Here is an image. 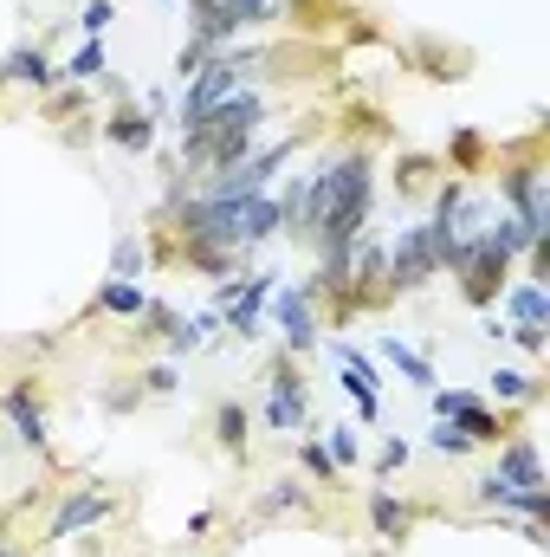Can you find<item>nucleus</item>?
I'll return each instance as SVG.
<instances>
[{"label": "nucleus", "instance_id": "obj_5", "mask_svg": "<svg viewBox=\"0 0 550 557\" xmlns=\"http://www.w3.org/2000/svg\"><path fill=\"white\" fill-rule=\"evenodd\" d=\"M311 421V396H304V376L291 363H273L266 370V428L273 434H298Z\"/></svg>", "mask_w": 550, "mask_h": 557}, {"label": "nucleus", "instance_id": "obj_3", "mask_svg": "<svg viewBox=\"0 0 550 557\" xmlns=\"http://www.w3.org/2000/svg\"><path fill=\"white\" fill-rule=\"evenodd\" d=\"M440 273V247H434V227L427 221H414L396 234V247L383 253V278H389V298L396 292H421L427 278Z\"/></svg>", "mask_w": 550, "mask_h": 557}, {"label": "nucleus", "instance_id": "obj_19", "mask_svg": "<svg viewBox=\"0 0 550 557\" xmlns=\"http://www.w3.org/2000/svg\"><path fill=\"white\" fill-rule=\"evenodd\" d=\"M486 383H492V396H499V403H538V376H532V370H518V363H499Z\"/></svg>", "mask_w": 550, "mask_h": 557}, {"label": "nucleus", "instance_id": "obj_31", "mask_svg": "<svg viewBox=\"0 0 550 557\" xmlns=\"http://www.w3.org/2000/svg\"><path fill=\"white\" fill-rule=\"evenodd\" d=\"M427 403H434V421H447L473 403V389H427Z\"/></svg>", "mask_w": 550, "mask_h": 557}, {"label": "nucleus", "instance_id": "obj_13", "mask_svg": "<svg viewBox=\"0 0 550 557\" xmlns=\"http://www.w3.org/2000/svg\"><path fill=\"white\" fill-rule=\"evenodd\" d=\"M370 532L389 539V545H402V539L414 532V506L396 499V493H370Z\"/></svg>", "mask_w": 550, "mask_h": 557}, {"label": "nucleus", "instance_id": "obj_18", "mask_svg": "<svg viewBox=\"0 0 550 557\" xmlns=\"http://www.w3.org/2000/svg\"><path fill=\"white\" fill-rule=\"evenodd\" d=\"M214 447L247 460V409H240V403H221V409H214Z\"/></svg>", "mask_w": 550, "mask_h": 557}, {"label": "nucleus", "instance_id": "obj_21", "mask_svg": "<svg viewBox=\"0 0 550 557\" xmlns=\"http://www.w3.org/2000/svg\"><path fill=\"white\" fill-rule=\"evenodd\" d=\"M447 162H453L460 182L479 175V162H486V137H479V131H453V137H447Z\"/></svg>", "mask_w": 550, "mask_h": 557}, {"label": "nucleus", "instance_id": "obj_6", "mask_svg": "<svg viewBox=\"0 0 550 557\" xmlns=\"http://www.w3.org/2000/svg\"><path fill=\"white\" fill-rule=\"evenodd\" d=\"M0 416L13 421V441H20V447L52 454V434H46V409H39V396H33V376H13V383L0 389Z\"/></svg>", "mask_w": 550, "mask_h": 557}, {"label": "nucleus", "instance_id": "obj_35", "mask_svg": "<svg viewBox=\"0 0 550 557\" xmlns=\"http://www.w3.org/2000/svg\"><path fill=\"white\" fill-rule=\"evenodd\" d=\"M427 169H434L427 156H409V162H402V188H421V182H427Z\"/></svg>", "mask_w": 550, "mask_h": 557}, {"label": "nucleus", "instance_id": "obj_20", "mask_svg": "<svg viewBox=\"0 0 550 557\" xmlns=\"http://www.w3.org/2000/svg\"><path fill=\"white\" fill-rule=\"evenodd\" d=\"M142 273H149V247H142L137 234H117V247H111V278L142 285Z\"/></svg>", "mask_w": 550, "mask_h": 557}, {"label": "nucleus", "instance_id": "obj_14", "mask_svg": "<svg viewBox=\"0 0 550 557\" xmlns=\"http://www.w3.org/2000/svg\"><path fill=\"white\" fill-rule=\"evenodd\" d=\"M142 305H149V292H142V285H130V278H104V285H98V298H91V318H130V324H137Z\"/></svg>", "mask_w": 550, "mask_h": 557}, {"label": "nucleus", "instance_id": "obj_12", "mask_svg": "<svg viewBox=\"0 0 550 557\" xmlns=\"http://www.w3.org/2000/svg\"><path fill=\"white\" fill-rule=\"evenodd\" d=\"M104 137L117 143V149H130V156H142V149H155V117L142 111V104H117L111 117H104Z\"/></svg>", "mask_w": 550, "mask_h": 557}, {"label": "nucleus", "instance_id": "obj_30", "mask_svg": "<svg viewBox=\"0 0 550 557\" xmlns=\"http://www.w3.org/2000/svg\"><path fill=\"white\" fill-rule=\"evenodd\" d=\"M409 441H402V434H389V441H383V454H376V473H402V467H409Z\"/></svg>", "mask_w": 550, "mask_h": 557}, {"label": "nucleus", "instance_id": "obj_36", "mask_svg": "<svg viewBox=\"0 0 550 557\" xmlns=\"http://www.w3.org/2000/svg\"><path fill=\"white\" fill-rule=\"evenodd\" d=\"M0 557H20V552H13V545H0Z\"/></svg>", "mask_w": 550, "mask_h": 557}, {"label": "nucleus", "instance_id": "obj_22", "mask_svg": "<svg viewBox=\"0 0 550 557\" xmlns=\"http://www.w3.org/2000/svg\"><path fill=\"white\" fill-rule=\"evenodd\" d=\"M104 65H111V59H104V39H85V46H78L59 72H65L72 85H91V78H104Z\"/></svg>", "mask_w": 550, "mask_h": 557}, {"label": "nucleus", "instance_id": "obj_24", "mask_svg": "<svg viewBox=\"0 0 550 557\" xmlns=\"http://www.w3.org/2000/svg\"><path fill=\"white\" fill-rule=\"evenodd\" d=\"M324 454L337 460V473H343V467H357V460H363V441H357V428H343V421H337V428H324Z\"/></svg>", "mask_w": 550, "mask_h": 557}, {"label": "nucleus", "instance_id": "obj_26", "mask_svg": "<svg viewBox=\"0 0 550 557\" xmlns=\"http://www.w3.org/2000/svg\"><path fill=\"white\" fill-rule=\"evenodd\" d=\"M298 460H304V473H311L317 486H337V460L324 454V441H298Z\"/></svg>", "mask_w": 550, "mask_h": 557}, {"label": "nucleus", "instance_id": "obj_7", "mask_svg": "<svg viewBox=\"0 0 550 557\" xmlns=\"http://www.w3.org/2000/svg\"><path fill=\"white\" fill-rule=\"evenodd\" d=\"M266 305H273V324L285 331L291 350H311V344H317V311H311L317 298H311V285H273Z\"/></svg>", "mask_w": 550, "mask_h": 557}, {"label": "nucleus", "instance_id": "obj_15", "mask_svg": "<svg viewBox=\"0 0 550 557\" xmlns=\"http://www.w3.org/2000/svg\"><path fill=\"white\" fill-rule=\"evenodd\" d=\"M505 311H512V324H550L545 278H518V285H505Z\"/></svg>", "mask_w": 550, "mask_h": 557}, {"label": "nucleus", "instance_id": "obj_28", "mask_svg": "<svg viewBox=\"0 0 550 557\" xmlns=\"http://www.w3.org/2000/svg\"><path fill=\"white\" fill-rule=\"evenodd\" d=\"M427 447H434V454H453V460H460V454H473V441H466V434H460L453 421H434V434H427Z\"/></svg>", "mask_w": 550, "mask_h": 557}, {"label": "nucleus", "instance_id": "obj_32", "mask_svg": "<svg viewBox=\"0 0 550 557\" xmlns=\"http://www.w3.org/2000/svg\"><path fill=\"white\" fill-rule=\"evenodd\" d=\"M117 20V7L111 0H85V39H104V26Z\"/></svg>", "mask_w": 550, "mask_h": 557}, {"label": "nucleus", "instance_id": "obj_29", "mask_svg": "<svg viewBox=\"0 0 550 557\" xmlns=\"http://www.w3.org/2000/svg\"><path fill=\"white\" fill-rule=\"evenodd\" d=\"M137 389H142V396H175V389H182V376H175V363H155V370H142V376H137Z\"/></svg>", "mask_w": 550, "mask_h": 557}, {"label": "nucleus", "instance_id": "obj_10", "mask_svg": "<svg viewBox=\"0 0 550 557\" xmlns=\"http://www.w3.org/2000/svg\"><path fill=\"white\" fill-rule=\"evenodd\" d=\"M59 78H65V72H59V65H52V59H46L39 46H26V39H20V46H13V52L0 59V85H33V91H59Z\"/></svg>", "mask_w": 550, "mask_h": 557}, {"label": "nucleus", "instance_id": "obj_25", "mask_svg": "<svg viewBox=\"0 0 550 557\" xmlns=\"http://www.w3.org/2000/svg\"><path fill=\"white\" fill-rule=\"evenodd\" d=\"M473 506H486V512L499 506V512H505V506H518V486H505L499 473H479V480H473Z\"/></svg>", "mask_w": 550, "mask_h": 557}, {"label": "nucleus", "instance_id": "obj_8", "mask_svg": "<svg viewBox=\"0 0 550 557\" xmlns=\"http://www.w3.org/2000/svg\"><path fill=\"white\" fill-rule=\"evenodd\" d=\"M104 519H111V493H98V486H72L65 506L52 512L46 539H78V532H91V525H104Z\"/></svg>", "mask_w": 550, "mask_h": 557}, {"label": "nucleus", "instance_id": "obj_2", "mask_svg": "<svg viewBox=\"0 0 550 557\" xmlns=\"http://www.w3.org/2000/svg\"><path fill=\"white\" fill-rule=\"evenodd\" d=\"M440 273L460 278V298H466L473 311H492V305L505 298V285H512V260H505L486 234H460Z\"/></svg>", "mask_w": 550, "mask_h": 557}, {"label": "nucleus", "instance_id": "obj_9", "mask_svg": "<svg viewBox=\"0 0 550 557\" xmlns=\"http://www.w3.org/2000/svg\"><path fill=\"white\" fill-rule=\"evenodd\" d=\"M505 486H518V493H538L545 486V460H538V441L532 434H505L499 441V467H492Z\"/></svg>", "mask_w": 550, "mask_h": 557}, {"label": "nucleus", "instance_id": "obj_33", "mask_svg": "<svg viewBox=\"0 0 550 557\" xmlns=\"http://www.w3.org/2000/svg\"><path fill=\"white\" fill-rule=\"evenodd\" d=\"M421 72H427V78H460V72H453V59H447L440 46H421Z\"/></svg>", "mask_w": 550, "mask_h": 557}, {"label": "nucleus", "instance_id": "obj_23", "mask_svg": "<svg viewBox=\"0 0 550 557\" xmlns=\"http://www.w3.org/2000/svg\"><path fill=\"white\" fill-rule=\"evenodd\" d=\"M304 506H311V486H304V480H291V473L273 480V493L260 499V512H266V519H278V512H304Z\"/></svg>", "mask_w": 550, "mask_h": 557}, {"label": "nucleus", "instance_id": "obj_11", "mask_svg": "<svg viewBox=\"0 0 550 557\" xmlns=\"http://www.w3.org/2000/svg\"><path fill=\"white\" fill-rule=\"evenodd\" d=\"M188 39L227 52V39H240V13L227 0H188Z\"/></svg>", "mask_w": 550, "mask_h": 557}, {"label": "nucleus", "instance_id": "obj_27", "mask_svg": "<svg viewBox=\"0 0 550 557\" xmlns=\"http://www.w3.org/2000/svg\"><path fill=\"white\" fill-rule=\"evenodd\" d=\"M208 59H214V46H201V39H188V46L175 52V85H188V78H195V72L208 65Z\"/></svg>", "mask_w": 550, "mask_h": 557}, {"label": "nucleus", "instance_id": "obj_17", "mask_svg": "<svg viewBox=\"0 0 550 557\" xmlns=\"http://www.w3.org/2000/svg\"><path fill=\"white\" fill-rule=\"evenodd\" d=\"M383 357H389V363H396V370H402V376H409L414 389H434V363H427V357H421V350H409V344H402V337H396V331H389V337H383Z\"/></svg>", "mask_w": 550, "mask_h": 557}, {"label": "nucleus", "instance_id": "obj_4", "mask_svg": "<svg viewBox=\"0 0 550 557\" xmlns=\"http://www.w3.org/2000/svg\"><path fill=\"white\" fill-rule=\"evenodd\" d=\"M499 195H505L512 221H518L532 240H550V195H545V169H538V162H505V169H499Z\"/></svg>", "mask_w": 550, "mask_h": 557}, {"label": "nucleus", "instance_id": "obj_16", "mask_svg": "<svg viewBox=\"0 0 550 557\" xmlns=\"http://www.w3.org/2000/svg\"><path fill=\"white\" fill-rule=\"evenodd\" d=\"M447 421H453V428H460V434H466L473 447H499V441L512 434V428H505V416H492V409H479V396H473V403H466L460 416H447Z\"/></svg>", "mask_w": 550, "mask_h": 557}, {"label": "nucleus", "instance_id": "obj_34", "mask_svg": "<svg viewBox=\"0 0 550 557\" xmlns=\"http://www.w3.org/2000/svg\"><path fill=\"white\" fill-rule=\"evenodd\" d=\"M505 337H512L518 350H532V357H545V324H512Z\"/></svg>", "mask_w": 550, "mask_h": 557}, {"label": "nucleus", "instance_id": "obj_1", "mask_svg": "<svg viewBox=\"0 0 550 557\" xmlns=\"http://www.w3.org/2000/svg\"><path fill=\"white\" fill-rule=\"evenodd\" d=\"M370 201H376V156L370 149L330 156L304 188L298 240H311L317 253H350L363 240V227H370Z\"/></svg>", "mask_w": 550, "mask_h": 557}, {"label": "nucleus", "instance_id": "obj_37", "mask_svg": "<svg viewBox=\"0 0 550 557\" xmlns=\"http://www.w3.org/2000/svg\"><path fill=\"white\" fill-rule=\"evenodd\" d=\"M162 7H175V0H162Z\"/></svg>", "mask_w": 550, "mask_h": 557}]
</instances>
